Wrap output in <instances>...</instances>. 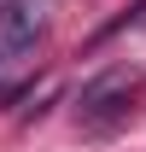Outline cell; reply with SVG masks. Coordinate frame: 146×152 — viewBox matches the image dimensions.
<instances>
[{"label":"cell","mask_w":146,"mask_h":152,"mask_svg":"<svg viewBox=\"0 0 146 152\" xmlns=\"http://www.w3.org/2000/svg\"><path fill=\"white\" fill-rule=\"evenodd\" d=\"M41 35H47V6L41 0H12L0 6V88H12V76L35 58Z\"/></svg>","instance_id":"cell-1"},{"label":"cell","mask_w":146,"mask_h":152,"mask_svg":"<svg viewBox=\"0 0 146 152\" xmlns=\"http://www.w3.org/2000/svg\"><path fill=\"white\" fill-rule=\"evenodd\" d=\"M0 6H12V0H0Z\"/></svg>","instance_id":"cell-2"}]
</instances>
